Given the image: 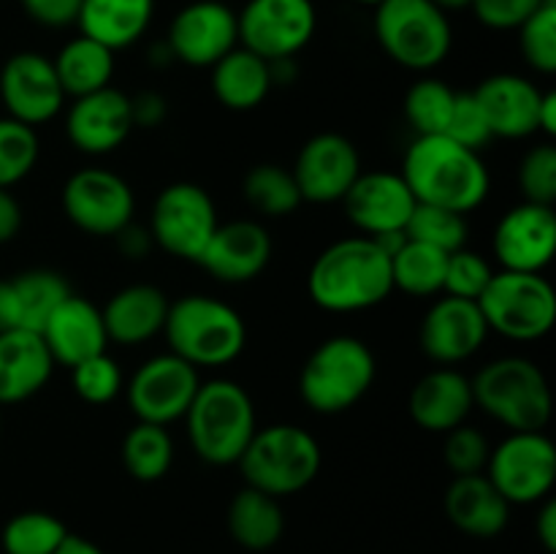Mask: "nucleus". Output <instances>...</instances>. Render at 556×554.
I'll list each match as a JSON object with an SVG mask.
<instances>
[{
	"mask_svg": "<svg viewBox=\"0 0 556 554\" xmlns=\"http://www.w3.org/2000/svg\"><path fill=\"white\" fill-rule=\"evenodd\" d=\"M22 228V206L11 188H0V244L16 239Z\"/></svg>",
	"mask_w": 556,
	"mask_h": 554,
	"instance_id": "50",
	"label": "nucleus"
},
{
	"mask_svg": "<svg viewBox=\"0 0 556 554\" xmlns=\"http://www.w3.org/2000/svg\"><path fill=\"white\" fill-rule=\"evenodd\" d=\"M489 337L486 318L472 299L443 297L427 310L418 329L421 351L440 367H454L481 351Z\"/></svg>",
	"mask_w": 556,
	"mask_h": 554,
	"instance_id": "19",
	"label": "nucleus"
},
{
	"mask_svg": "<svg viewBox=\"0 0 556 554\" xmlns=\"http://www.w3.org/2000/svg\"><path fill=\"white\" fill-rule=\"evenodd\" d=\"M342 204H345L348 221L364 237H380L389 231H405L418 201L402 174L362 172Z\"/></svg>",
	"mask_w": 556,
	"mask_h": 554,
	"instance_id": "20",
	"label": "nucleus"
},
{
	"mask_svg": "<svg viewBox=\"0 0 556 554\" xmlns=\"http://www.w3.org/2000/svg\"><path fill=\"white\" fill-rule=\"evenodd\" d=\"M11 329H20V310H16L11 280H0V335Z\"/></svg>",
	"mask_w": 556,
	"mask_h": 554,
	"instance_id": "53",
	"label": "nucleus"
},
{
	"mask_svg": "<svg viewBox=\"0 0 556 554\" xmlns=\"http://www.w3.org/2000/svg\"><path fill=\"white\" fill-rule=\"evenodd\" d=\"M188 438L206 465H237L255 435V405L237 380H201L188 413Z\"/></svg>",
	"mask_w": 556,
	"mask_h": 554,
	"instance_id": "4",
	"label": "nucleus"
},
{
	"mask_svg": "<svg viewBox=\"0 0 556 554\" xmlns=\"http://www.w3.org/2000/svg\"><path fill=\"white\" fill-rule=\"evenodd\" d=\"M244 199L266 217H288L302 204V193L291 168L277 163H258L244 174Z\"/></svg>",
	"mask_w": 556,
	"mask_h": 554,
	"instance_id": "36",
	"label": "nucleus"
},
{
	"mask_svg": "<svg viewBox=\"0 0 556 554\" xmlns=\"http://www.w3.org/2000/svg\"><path fill=\"white\" fill-rule=\"evenodd\" d=\"M54 554H103V549L98 546V543H92L90 538H81V536H74V532H68L65 541L54 549Z\"/></svg>",
	"mask_w": 556,
	"mask_h": 554,
	"instance_id": "55",
	"label": "nucleus"
},
{
	"mask_svg": "<svg viewBox=\"0 0 556 554\" xmlns=\"http://www.w3.org/2000/svg\"><path fill=\"white\" fill-rule=\"evenodd\" d=\"M472 400L510 432H543L552 421L554 396L548 378L525 356H503L478 369Z\"/></svg>",
	"mask_w": 556,
	"mask_h": 554,
	"instance_id": "5",
	"label": "nucleus"
},
{
	"mask_svg": "<svg viewBox=\"0 0 556 554\" xmlns=\"http://www.w3.org/2000/svg\"><path fill=\"white\" fill-rule=\"evenodd\" d=\"M114 239H117L119 250H123L128 259H147L150 248L155 244L150 237V228H136L134 223H128Z\"/></svg>",
	"mask_w": 556,
	"mask_h": 554,
	"instance_id": "51",
	"label": "nucleus"
},
{
	"mask_svg": "<svg viewBox=\"0 0 556 554\" xmlns=\"http://www.w3.org/2000/svg\"><path fill=\"white\" fill-rule=\"evenodd\" d=\"M400 174L418 204L443 206L459 215L478 210L492 185L481 152L456 144L445 134L416 136Z\"/></svg>",
	"mask_w": 556,
	"mask_h": 554,
	"instance_id": "1",
	"label": "nucleus"
},
{
	"mask_svg": "<svg viewBox=\"0 0 556 554\" xmlns=\"http://www.w3.org/2000/svg\"><path fill=\"white\" fill-rule=\"evenodd\" d=\"M74 391L90 405H109L123 391V369L106 351L71 367Z\"/></svg>",
	"mask_w": 556,
	"mask_h": 554,
	"instance_id": "42",
	"label": "nucleus"
},
{
	"mask_svg": "<svg viewBox=\"0 0 556 554\" xmlns=\"http://www.w3.org/2000/svg\"><path fill=\"white\" fill-rule=\"evenodd\" d=\"M123 465L136 481L152 483L161 481L174 462V440L161 424L136 421L123 438Z\"/></svg>",
	"mask_w": 556,
	"mask_h": 554,
	"instance_id": "35",
	"label": "nucleus"
},
{
	"mask_svg": "<svg viewBox=\"0 0 556 554\" xmlns=\"http://www.w3.org/2000/svg\"><path fill=\"white\" fill-rule=\"evenodd\" d=\"M378 362L364 340L334 335L320 342L299 375V394L309 411L337 416L351 411L372 389Z\"/></svg>",
	"mask_w": 556,
	"mask_h": 554,
	"instance_id": "6",
	"label": "nucleus"
},
{
	"mask_svg": "<svg viewBox=\"0 0 556 554\" xmlns=\"http://www.w3.org/2000/svg\"><path fill=\"white\" fill-rule=\"evenodd\" d=\"M239 47L266 63L293 60L315 36L318 14L313 0H248L237 14Z\"/></svg>",
	"mask_w": 556,
	"mask_h": 554,
	"instance_id": "12",
	"label": "nucleus"
},
{
	"mask_svg": "<svg viewBox=\"0 0 556 554\" xmlns=\"http://www.w3.org/2000/svg\"><path fill=\"white\" fill-rule=\"evenodd\" d=\"M538 134H546L548 139L556 136V92L546 90L538 109Z\"/></svg>",
	"mask_w": 556,
	"mask_h": 554,
	"instance_id": "54",
	"label": "nucleus"
},
{
	"mask_svg": "<svg viewBox=\"0 0 556 554\" xmlns=\"http://www.w3.org/2000/svg\"><path fill=\"white\" fill-rule=\"evenodd\" d=\"M519 188L525 201L554 206L556 201V147L552 141L532 147L519 166Z\"/></svg>",
	"mask_w": 556,
	"mask_h": 554,
	"instance_id": "44",
	"label": "nucleus"
},
{
	"mask_svg": "<svg viewBox=\"0 0 556 554\" xmlns=\"http://www.w3.org/2000/svg\"><path fill=\"white\" fill-rule=\"evenodd\" d=\"M52 63L65 98H81L112 87L114 52L87 36L71 38Z\"/></svg>",
	"mask_w": 556,
	"mask_h": 554,
	"instance_id": "32",
	"label": "nucleus"
},
{
	"mask_svg": "<svg viewBox=\"0 0 556 554\" xmlns=\"http://www.w3.org/2000/svg\"><path fill=\"white\" fill-rule=\"evenodd\" d=\"M391 291V255L364 234L329 244L309 266L307 293L326 313H362L386 302Z\"/></svg>",
	"mask_w": 556,
	"mask_h": 554,
	"instance_id": "2",
	"label": "nucleus"
},
{
	"mask_svg": "<svg viewBox=\"0 0 556 554\" xmlns=\"http://www.w3.org/2000/svg\"><path fill=\"white\" fill-rule=\"evenodd\" d=\"M271 87V65L244 47L231 49L212 65V92L231 112H250L261 106Z\"/></svg>",
	"mask_w": 556,
	"mask_h": 554,
	"instance_id": "30",
	"label": "nucleus"
},
{
	"mask_svg": "<svg viewBox=\"0 0 556 554\" xmlns=\"http://www.w3.org/2000/svg\"><path fill=\"white\" fill-rule=\"evenodd\" d=\"M155 14V0H81V36L103 43L106 49H128L139 41Z\"/></svg>",
	"mask_w": 556,
	"mask_h": 554,
	"instance_id": "29",
	"label": "nucleus"
},
{
	"mask_svg": "<svg viewBox=\"0 0 556 554\" xmlns=\"http://www.w3.org/2000/svg\"><path fill=\"white\" fill-rule=\"evenodd\" d=\"M489 451L492 449L481 429L462 424V427L445 432L443 459L454 476H472V473L486 470Z\"/></svg>",
	"mask_w": 556,
	"mask_h": 554,
	"instance_id": "45",
	"label": "nucleus"
},
{
	"mask_svg": "<svg viewBox=\"0 0 556 554\" xmlns=\"http://www.w3.org/2000/svg\"><path fill=\"white\" fill-rule=\"evenodd\" d=\"M0 101L5 117L38 128L65 106L54 63L41 52H16L0 68Z\"/></svg>",
	"mask_w": 556,
	"mask_h": 554,
	"instance_id": "15",
	"label": "nucleus"
},
{
	"mask_svg": "<svg viewBox=\"0 0 556 554\" xmlns=\"http://www.w3.org/2000/svg\"><path fill=\"white\" fill-rule=\"evenodd\" d=\"M492 275L494 269L486 255L467 248L454 250V253H448V264H445L443 291L445 297L472 299V302H478V297L486 291Z\"/></svg>",
	"mask_w": 556,
	"mask_h": 554,
	"instance_id": "43",
	"label": "nucleus"
},
{
	"mask_svg": "<svg viewBox=\"0 0 556 554\" xmlns=\"http://www.w3.org/2000/svg\"><path fill=\"white\" fill-rule=\"evenodd\" d=\"M65 217L92 237H117L134 223L136 196L119 174L109 168H81L63 185Z\"/></svg>",
	"mask_w": 556,
	"mask_h": 554,
	"instance_id": "14",
	"label": "nucleus"
},
{
	"mask_svg": "<svg viewBox=\"0 0 556 554\" xmlns=\"http://www.w3.org/2000/svg\"><path fill=\"white\" fill-rule=\"evenodd\" d=\"M16 310H20V329L41 331L49 315L71 297V286L63 275L52 269H27L11 277Z\"/></svg>",
	"mask_w": 556,
	"mask_h": 554,
	"instance_id": "34",
	"label": "nucleus"
},
{
	"mask_svg": "<svg viewBox=\"0 0 556 554\" xmlns=\"http://www.w3.org/2000/svg\"><path fill=\"white\" fill-rule=\"evenodd\" d=\"M445 136L476 152H481L494 139L486 114H483L481 103L476 101L472 92H456L454 109H451L448 125H445Z\"/></svg>",
	"mask_w": 556,
	"mask_h": 554,
	"instance_id": "46",
	"label": "nucleus"
},
{
	"mask_svg": "<svg viewBox=\"0 0 556 554\" xmlns=\"http://www.w3.org/2000/svg\"><path fill=\"white\" fill-rule=\"evenodd\" d=\"M199 386V369L168 351L147 358L128 380L125 394H128V405L139 421L168 427V424L185 418Z\"/></svg>",
	"mask_w": 556,
	"mask_h": 554,
	"instance_id": "13",
	"label": "nucleus"
},
{
	"mask_svg": "<svg viewBox=\"0 0 556 554\" xmlns=\"http://www.w3.org/2000/svg\"><path fill=\"white\" fill-rule=\"evenodd\" d=\"M445 514L465 536L494 538L508 527L510 503L494 489L486 473H472L454 476L445 489Z\"/></svg>",
	"mask_w": 556,
	"mask_h": 554,
	"instance_id": "28",
	"label": "nucleus"
},
{
	"mask_svg": "<svg viewBox=\"0 0 556 554\" xmlns=\"http://www.w3.org/2000/svg\"><path fill=\"white\" fill-rule=\"evenodd\" d=\"M302 201L334 204L345 199L351 185L362 174V155L348 136L326 130L304 141L291 168Z\"/></svg>",
	"mask_w": 556,
	"mask_h": 554,
	"instance_id": "17",
	"label": "nucleus"
},
{
	"mask_svg": "<svg viewBox=\"0 0 556 554\" xmlns=\"http://www.w3.org/2000/svg\"><path fill=\"white\" fill-rule=\"evenodd\" d=\"M456 90H451L440 79H421L407 90L405 117L413 125L416 136L445 134L451 109H454Z\"/></svg>",
	"mask_w": 556,
	"mask_h": 554,
	"instance_id": "38",
	"label": "nucleus"
},
{
	"mask_svg": "<svg viewBox=\"0 0 556 554\" xmlns=\"http://www.w3.org/2000/svg\"><path fill=\"white\" fill-rule=\"evenodd\" d=\"M41 141L36 128L20 119L0 117V188H14L36 168Z\"/></svg>",
	"mask_w": 556,
	"mask_h": 554,
	"instance_id": "39",
	"label": "nucleus"
},
{
	"mask_svg": "<svg viewBox=\"0 0 556 554\" xmlns=\"http://www.w3.org/2000/svg\"><path fill=\"white\" fill-rule=\"evenodd\" d=\"M25 14L43 27L76 25L81 0H20Z\"/></svg>",
	"mask_w": 556,
	"mask_h": 554,
	"instance_id": "48",
	"label": "nucleus"
},
{
	"mask_svg": "<svg viewBox=\"0 0 556 554\" xmlns=\"http://www.w3.org/2000/svg\"><path fill=\"white\" fill-rule=\"evenodd\" d=\"M130 130V96L114 87L74 98L65 114V136L85 155H109L128 141Z\"/></svg>",
	"mask_w": 556,
	"mask_h": 554,
	"instance_id": "21",
	"label": "nucleus"
},
{
	"mask_svg": "<svg viewBox=\"0 0 556 554\" xmlns=\"http://www.w3.org/2000/svg\"><path fill=\"white\" fill-rule=\"evenodd\" d=\"M434 5H438V9H443L445 14H448V11H462V9H467V5L472 3V0H432Z\"/></svg>",
	"mask_w": 556,
	"mask_h": 554,
	"instance_id": "56",
	"label": "nucleus"
},
{
	"mask_svg": "<svg viewBox=\"0 0 556 554\" xmlns=\"http://www.w3.org/2000/svg\"><path fill=\"white\" fill-rule=\"evenodd\" d=\"M244 487H253L271 498H288L318 478L324 451L313 432L296 424H271L255 429L253 440L239 456Z\"/></svg>",
	"mask_w": 556,
	"mask_h": 554,
	"instance_id": "7",
	"label": "nucleus"
},
{
	"mask_svg": "<svg viewBox=\"0 0 556 554\" xmlns=\"http://www.w3.org/2000/svg\"><path fill=\"white\" fill-rule=\"evenodd\" d=\"M217 223V206L210 190L195 182H172L152 204L150 237L174 259L199 261Z\"/></svg>",
	"mask_w": 556,
	"mask_h": 554,
	"instance_id": "10",
	"label": "nucleus"
},
{
	"mask_svg": "<svg viewBox=\"0 0 556 554\" xmlns=\"http://www.w3.org/2000/svg\"><path fill=\"white\" fill-rule=\"evenodd\" d=\"M535 532L541 538L543 549L546 552H556V503L554 500H543L541 511H538V521H535Z\"/></svg>",
	"mask_w": 556,
	"mask_h": 554,
	"instance_id": "52",
	"label": "nucleus"
},
{
	"mask_svg": "<svg viewBox=\"0 0 556 554\" xmlns=\"http://www.w3.org/2000/svg\"><path fill=\"white\" fill-rule=\"evenodd\" d=\"M481 103L492 136L500 139H527L538 134V109L543 90L519 74H494L472 92Z\"/></svg>",
	"mask_w": 556,
	"mask_h": 554,
	"instance_id": "23",
	"label": "nucleus"
},
{
	"mask_svg": "<svg viewBox=\"0 0 556 554\" xmlns=\"http://www.w3.org/2000/svg\"><path fill=\"white\" fill-rule=\"evenodd\" d=\"M130 114H134V128H157L168 117V101L161 92H139L130 98Z\"/></svg>",
	"mask_w": 556,
	"mask_h": 554,
	"instance_id": "49",
	"label": "nucleus"
},
{
	"mask_svg": "<svg viewBox=\"0 0 556 554\" xmlns=\"http://www.w3.org/2000/svg\"><path fill=\"white\" fill-rule=\"evenodd\" d=\"M54 358L38 331L11 329L0 335V407L36 396L49 383Z\"/></svg>",
	"mask_w": 556,
	"mask_h": 554,
	"instance_id": "26",
	"label": "nucleus"
},
{
	"mask_svg": "<svg viewBox=\"0 0 556 554\" xmlns=\"http://www.w3.org/2000/svg\"><path fill=\"white\" fill-rule=\"evenodd\" d=\"M375 36L396 65L432 71L454 47L448 14L432 0H383L375 5Z\"/></svg>",
	"mask_w": 556,
	"mask_h": 554,
	"instance_id": "8",
	"label": "nucleus"
},
{
	"mask_svg": "<svg viewBox=\"0 0 556 554\" xmlns=\"http://www.w3.org/2000/svg\"><path fill=\"white\" fill-rule=\"evenodd\" d=\"M494 255L508 272H543L556 250L554 206L521 201L497 221L492 237Z\"/></svg>",
	"mask_w": 556,
	"mask_h": 554,
	"instance_id": "18",
	"label": "nucleus"
},
{
	"mask_svg": "<svg viewBox=\"0 0 556 554\" xmlns=\"http://www.w3.org/2000/svg\"><path fill=\"white\" fill-rule=\"evenodd\" d=\"M486 478L510 505L543 503L556 483V449L543 432H510L489 451Z\"/></svg>",
	"mask_w": 556,
	"mask_h": 554,
	"instance_id": "11",
	"label": "nucleus"
},
{
	"mask_svg": "<svg viewBox=\"0 0 556 554\" xmlns=\"http://www.w3.org/2000/svg\"><path fill=\"white\" fill-rule=\"evenodd\" d=\"M546 0H472L478 22L492 30H519Z\"/></svg>",
	"mask_w": 556,
	"mask_h": 554,
	"instance_id": "47",
	"label": "nucleus"
},
{
	"mask_svg": "<svg viewBox=\"0 0 556 554\" xmlns=\"http://www.w3.org/2000/svg\"><path fill=\"white\" fill-rule=\"evenodd\" d=\"M228 532L248 552H266L277 546L286 532L280 500L253 487L239 489L228 505Z\"/></svg>",
	"mask_w": 556,
	"mask_h": 554,
	"instance_id": "31",
	"label": "nucleus"
},
{
	"mask_svg": "<svg viewBox=\"0 0 556 554\" xmlns=\"http://www.w3.org/2000/svg\"><path fill=\"white\" fill-rule=\"evenodd\" d=\"M519 47L527 65L543 76L556 71V0H546L519 27Z\"/></svg>",
	"mask_w": 556,
	"mask_h": 554,
	"instance_id": "41",
	"label": "nucleus"
},
{
	"mask_svg": "<svg viewBox=\"0 0 556 554\" xmlns=\"http://www.w3.org/2000/svg\"><path fill=\"white\" fill-rule=\"evenodd\" d=\"M405 237L432 244V248L443 250V253H454V250L465 248L467 221L459 212L443 210V206L416 204L405 226Z\"/></svg>",
	"mask_w": 556,
	"mask_h": 554,
	"instance_id": "40",
	"label": "nucleus"
},
{
	"mask_svg": "<svg viewBox=\"0 0 556 554\" xmlns=\"http://www.w3.org/2000/svg\"><path fill=\"white\" fill-rule=\"evenodd\" d=\"M168 304L172 302L166 293L150 282H134V286L119 288L101 310L109 342L134 348L163 335Z\"/></svg>",
	"mask_w": 556,
	"mask_h": 554,
	"instance_id": "27",
	"label": "nucleus"
},
{
	"mask_svg": "<svg viewBox=\"0 0 556 554\" xmlns=\"http://www.w3.org/2000/svg\"><path fill=\"white\" fill-rule=\"evenodd\" d=\"M445 264L448 253L416 239H405V244L391 255L394 291H405L410 297H434L443 291Z\"/></svg>",
	"mask_w": 556,
	"mask_h": 554,
	"instance_id": "33",
	"label": "nucleus"
},
{
	"mask_svg": "<svg viewBox=\"0 0 556 554\" xmlns=\"http://www.w3.org/2000/svg\"><path fill=\"white\" fill-rule=\"evenodd\" d=\"M166 47L174 60L193 68H212L239 47L237 11L220 0H195L177 11L168 27Z\"/></svg>",
	"mask_w": 556,
	"mask_h": 554,
	"instance_id": "16",
	"label": "nucleus"
},
{
	"mask_svg": "<svg viewBox=\"0 0 556 554\" xmlns=\"http://www.w3.org/2000/svg\"><path fill=\"white\" fill-rule=\"evenodd\" d=\"M476 400L467 375L454 367H438L421 375L410 391V416L427 432H451L470 418Z\"/></svg>",
	"mask_w": 556,
	"mask_h": 554,
	"instance_id": "25",
	"label": "nucleus"
},
{
	"mask_svg": "<svg viewBox=\"0 0 556 554\" xmlns=\"http://www.w3.org/2000/svg\"><path fill=\"white\" fill-rule=\"evenodd\" d=\"M271 234L258 221L217 223L195 264L204 266L217 282L242 286L255 280L271 261Z\"/></svg>",
	"mask_w": 556,
	"mask_h": 554,
	"instance_id": "22",
	"label": "nucleus"
},
{
	"mask_svg": "<svg viewBox=\"0 0 556 554\" xmlns=\"http://www.w3.org/2000/svg\"><path fill=\"white\" fill-rule=\"evenodd\" d=\"M168 351L177 353L195 369L226 367L248 342V326L242 315L223 299L206 293H188L168 304L163 324Z\"/></svg>",
	"mask_w": 556,
	"mask_h": 554,
	"instance_id": "3",
	"label": "nucleus"
},
{
	"mask_svg": "<svg viewBox=\"0 0 556 554\" xmlns=\"http://www.w3.org/2000/svg\"><path fill=\"white\" fill-rule=\"evenodd\" d=\"M38 335L47 342L54 364H63L68 369L85 362V358L96 356V353H103L109 345L101 307H96L90 299L76 297V293H71L49 315V320L43 324V329Z\"/></svg>",
	"mask_w": 556,
	"mask_h": 554,
	"instance_id": "24",
	"label": "nucleus"
},
{
	"mask_svg": "<svg viewBox=\"0 0 556 554\" xmlns=\"http://www.w3.org/2000/svg\"><path fill=\"white\" fill-rule=\"evenodd\" d=\"M353 3H362V5H380L383 0H353Z\"/></svg>",
	"mask_w": 556,
	"mask_h": 554,
	"instance_id": "57",
	"label": "nucleus"
},
{
	"mask_svg": "<svg viewBox=\"0 0 556 554\" xmlns=\"http://www.w3.org/2000/svg\"><path fill=\"white\" fill-rule=\"evenodd\" d=\"M68 527L47 511H22L5 521L0 532L5 554H54L65 541Z\"/></svg>",
	"mask_w": 556,
	"mask_h": 554,
	"instance_id": "37",
	"label": "nucleus"
},
{
	"mask_svg": "<svg viewBox=\"0 0 556 554\" xmlns=\"http://www.w3.org/2000/svg\"><path fill=\"white\" fill-rule=\"evenodd\" d=\"M489 331L516 342L546 337L556 320V293L543 272H494L478 297Z\"/></svg>",
	"mask_w": 556,
	"mask_h": 554,
	"instance_id": "9",
	"label": "nucleus"
}]
</instances>
